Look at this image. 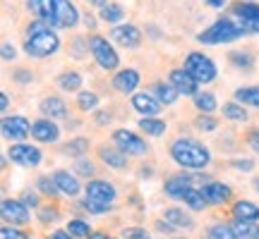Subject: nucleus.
<instances>
[{
    "instance_id": "f257e3e1",
    "label": "nucleus",
    "mask_w": 259,
    "mask_h": 239,
    "mask_svg": "<svg viewBox=\"0 0 259 239\" xmlns=\"http://www.w3.org/2000/svg\"><path fill=\"white\" fill-rule=\"evenodd\" d=\"M27 8L51 29H70L79 22V12L70 0H27Z\"/></svg>"
},
{
    "instance_id": "f03ea898",
    "label": "nucleus",
    "mask_w": 259,
    "mask_h": 239,
    "mask_svg": "<svg viewBox=\"0 0 259 239\" xmlns=\"http://www.w3.org/2000/svg\"><path fill=\"white\" fill-rule=\"evenodd\" d=\"M60 48V38L53 29L44 24V22H31L27 27V41H24V50L31 57H48L58 53Z\"/></svg>"
},
{
    "instance_id": "7ed1b4c3",
    "label": "nucleus",
    "mask_w": 259,
    "mask_h": 239,
    "mask_svg": "<svg viewBox=\"0 0 259 239\" xmlns=\"http://www.w3.org/2000/svg\"><path fill=\"white\" fill-rule=\"evenodd\" d=\"M170 156L180 167H190V170H202L209 165V148L194 141V139H178L170 144Z\"/></svg>"
},
{
    "instance_id": "20e7f679",
    "label": "nucleus",
    "mask_w": 259,
    "mask_h": 239,
    "mask_svg": "<svg viewBox=\"0 0 259 239\" xmlns=\"http://www.w3.org/2000/svg\"><path fill=\"white\" fill-rule=\"evenodd\" d=\"M242 36V29L238 27V22L235 19H219V22H213L209 29H204L202 34L197 36L199 43H206V46H219V43H231L235 38Z\"/></svg>"
},
{
    "instance_id": "39448f33",
    "label": "nucleus",
    "mask_w": 259,
    "mask_h": 239,
    "mask_svg": "<svg viewBox=\"0 0 259 239\" xmlns=\"http://www.w3.org/2000/svg\"><path fill=\"white\" fill-rule=\"evenodd\" d=\"M185 72L192 74L199 84H209L216 79V65L204 53H190L185 57Z\"/></svg>"
},
{
    "instance_id": "423d86ee",
    "label": "nucleus",
    "mask_w": 259,
    "mask_h": 239,
    "mask_svg": "<svg viewBox=\"0 0 259 239\" xmlns=\"http://www.w3.org/2000/svg\"><path fill=\"white\" fill-rule=\"evenodd\" d=\"M233 19L238 22L242 34H259V5L257 3H235Z\"/></svg>"
},
{
    "instance_id": "0eeeda50",
    "label": "nucleus",
    "mask_w": 259,
    "mask_h": 239,
    "mask_svg": "<svg viewBox=\"0 0 259 239\" xmlns=\"http://www.w3.org/2000/svg\"><path fill=\"white\" fill-rule=\"evenodd\" d=\"M89 48H92V55L96 57V63L101 65L103 70H115L120 65V57L115 53V48L101 36H92L89 41Z\"/></svg>"
},
{
    "instance_id": "6e6552de",
    "label": "nucleus",
    "mask_w": 259,
    "mask_h": 239,
    "mask_svg": "<svg viewBox=\"0 0 259 239\" xmlns=\"http://www.w3.org/2000/svg\"><path fill=\"white\" fill-rule=\"evenodd\" d=\"M113 141H115V146L130 153V156H142V153H147V141L137 134H132L127 129H115V134H113Z\"/></svg>"
},
{
    "instance_id": "1a4fd4ad",
    "label": "nucleus",
    "mask_w": 259,
    "mask_h": 239,
    "mask_svg": "<svg viewBox=\"0 0 259 239\" xmlns=\"http://www.w3.org/2000/svg\"><path fill=\"white\" fill-rule=\"evenodd\" d=\"M8 156L12 163L17 165H24V167H34L41 163V151L31 144H12V148L8 151Z\"/></svg>"
},
{
    "instance_id": "9d476101",
    "label": "nucleus",
    "mask_w": 259,
    "mask_h": 239,
    "mask_svg": "<svg viewBox=\"0 0 259 239\" xmlns=\"http://www.w3.org/2000/svg\"><path fill=\"white\" fill-rule=\"evenodd\" d=\"M84 194H87L89 201H99V203L115 201V187L111 182H103V180H92L84 187Z\"/></svg>"
},
{
    "instance_id": "9b49d317",
    "label": "nucleus",
    "mask_w": 259,
    "mask_h": 239,
    "mask_svg": "<svg viewBox=\"0 0 259 239\" xmlns=\"http://www.w3.org/2000/svg\"><path fill=\"white\" fill-rule=\"evenodd\" d=\"M0 213H3V220L12 222V225H27L29 222V208L17 199H5Z\"/></svg>"
},
{
    "instance_id": "f8f14e48",
    "label": "nucleus",
    "mask_w": 259,
    "mask_h": 239,
    "mask_svg": "<svg viewBox=\"0 0 259 239\" xmlns=\"http://www.w3.org/2000/svg\"><path fill=\"white\" fill-rule=\"evenodd\" d=\"M31 137L36 141H41V144H53L60 137V127L56 125V119H48V117L36 119L31 125Z\"/></svg>"
},
{
    "instance_id": "ddd939ff",
    "label": "nucleus",
    "mask_w": 259,
    "mask_h": 239,
    "mask_svg": "<svg viewBox=\"0 0 259 239\" xmlns=\"http://www.w3.org/2000/svg\"><path fill=\"white\" fill-rule=\"evenodd\" d=\"M3 134L12 141H22L31 134V125H29L27 117H5L3 119Z\"/></svg>"
},
{
    "instance_id": "4468645a",
    "label": "nucleus",
    "mask_w": 259,
    "mask_h": 239,
    "mask_svg": "<svg viewBox=\"0 0 259 239\" xmlns=\"http://www.w3.org/2000/svg\"><path fill=\"white\" fill-rule=\"evenodd\" d=\"M170 84L176 86L178 93H185V96H197L199 93V82L194 79L192 74H187L185 70H170Z\"/></svg>"
},
{
    "instance_id": "2eb2a0df",
    "label": "nucleus",
    "mask_w": 259,
    "mask_h": 239,
    "mask_svg": "<svg viewBox=\"0 0 259 239\" xmlns=\"http://www.w3.org/2000/svg\"><path fill=\"white\" fill-rule=\"evenodd\" d=\"M132 108L139 115H144V117H156L158 112H161V103L151 93H135L132 96Z\"/></svg>"
},
{
    "instance_id": "dca6fc26",
    "label": "nucleus",
    "mask_w": 259,
    "mask_h": 239,
    "mask_svg": "<svg viewBox=\"0 0 259 239\" xmlns=\"http://www.w3.org/2000/svg\"><path fill=\"white\" fill-rule=\"evenodd\" d=\"M113 41H118L120 46L125 48H137L139 41H142V34H139L137 27H132V24H122V27H115L111 31Z\"/></svg>"
},
{
    "instance_id": "f3484780",
    "label": "nucleus",
    "mask_w": 259,
    "mask_h": 239,
    "mask_svg": "<svg viewBox=\"0 0 259 239\" xmlns=\"http://www.w3.org/2000/svg\"><path fill=\"white\" fill-rule=\"evenodd\" d=\"M199 192H202V196L206 199L209 206H216V203H223V201L231 199V189L221 182H206Z\"/></svg>"
},
{
    "instance_id": "a211bd4d",
    "label": "nucleus",
    "mask_w": 259,
    "mask_h": 239,
    "mask_svg": "<svg viewBox=\"0 0 259 239\" xmlns=\"http://www.w3.org/2000/svg\"><path fill=\"white\" fill-rule=\"evenodd\" d=\"M99 158H101L103 163L108 167H113V170H122V167L127 165V153L125 151H120V148H108V146H101L99 148Z\"/></svg>"
},
{
    "instance_id": "6ab92c4d",
    "label": "nucleus",
    "mask_w": 259,
    "mask_h": 239,
    "mask_svg": "<svg viewBox=\"0 0 259 239\" xmlns=\"http://www.w3.org/2000/svg\"><path fill=\"white\" fill-rule=\"evenodd\" d=\"M38 110L44 112L48 119H60V117H65V115H67V105H65L63 98H58V96H48V98H44V101H41Z\"/></svg>"
},
{
    "instance_id": "aec40b11",
    "label": "nucleus",
    "mask_w": 259,
    "mask_h": 239,
    "mask_svg": "<svg viewBox=\"0 0 259 239\" xmlns=\"http://www.w3.org/2000/svg\"><path fill=\"white\" fill-rule=\"evenodd\" d=\"M53 180H56V187L58 192L65 194V196H77L79 194V182H77V177L70 175V172H65V170H58V172H53Z\"/></svg>"
},
{
    "instance_id": "412c9836",
    "label": "nucleus",
    "mask_w": 259,
    "mask_h": 239,
    "mask_svg": "<svg viewBox=\"0 0 259 239\" xmlns=\"http://www.w3.org/2000/svg\"><path fill=\"white\" fill-rule=\"evenodd\" d=\"M139 84V72L137 70H122V72L115 74V79H113V86H115V91L120 93H132L137 89Z\"/></svg>"
},
{
    "instance_id": "4be33fe9",
    "label": "nucleus",
    "mask_w": 259,
    "mask_h": 239,
    "mask_svg": "<svg viewBox=\"0 0 259 239\" xmlns=\"http://www.w3.org/2000/svg\"><path fill=\"white\" fill-rule=\"evenodd\" d=\"M187 189H192V175H173L166 182V194L173 196V199H183Z\"/></svg>"
},
{
    "instance_id": "5701e85b",
    "label": "nucleus",
    "mask_w": 259,
    "mask_h": 239,
    "mask_svg": "<svg viewBox=\"0 0 259 239\" xmlns=\"http://www.w3.org/2000/svg\"><path fill=\"white\" fill-rule=\"evenodd\" d=\"M151 96H154L161 105H163V103H166V105H170V103L178 101V96H180V93L176 91V86H173V84L156 82L154 86H151Z\"/></svg>"
},
{
    "instance_id": "b1692460",
    "label": "nucleus",
    "mask_w": 259,
    "mask_h": 239,
    "mask_svg": "<svg viewBox=\"0 0 259 239\" xmlns=\"http://www.w3.org/2000/svg\"><path fill=\"white\" fill-rule=\"evenodd\" d=\"M233 215H235V220L257 222L259 220V206H254L252 201H238L233 206Z\"/></svg>"
},
{
    "instance_id": "393cba45",
    "label": "nucleus",
    "mask_w": 259,
    "mask_h": 239,
    "mask_svg": "<svg viewBox=\"0 0 259 239\" xmlns=\"http://www.w3.org/2000/svg\"><path fill=\"white\" fill-rule=\"evenodd\" d=\"M163 220H166L170 227H180V230L192 227V218H190L185 211H180V208H168V211L163 213Z\"/></svg>"
},
{
    "instance_id": "a878e982",
    "label": "nucleus",
    "mask_w": 259,
    "mask_h": 239,
    "mask_svg": "<svg viewBox=\"0 0 259 239\" xmlns=\"http://www.w3.org/2000/svg\"><path fill=\"white\" fill-rule=\"evenodd\" d=\"M235 101L240 105H254L259 108V86H245L235 91Z\"/></svg>"
},
{
    "instance_id": "bb28decb",
    "label": "nucleus",
    "mask_w": 259,
    "mask_h": 239,
    "mask_svg": "<svg viewBox=\"0 0 259 239\" xmlns=\"http://www.w3.org/2000/svg\"><path fill=\"white\" fill-rule=\"evenodd\" d=\"M233 230H235L238 239H259V225H254V222L235 220L233 222Z\"/></svg>"
},
{
    "instance_id": "cd10ccee",
    "label": "nucleus",
    "mask_w": 259,
    "mask_h": 239,
    "mask_svg": "<svg viewBox=\"0 0 259 239\" xmlns=\"http://www.w3.org/2000/svg\"><path fill=\"white\" fill-rule=\"evenodd\" d=\"M206 239H238V234H235V230H233V225L216 222V225H211V227H209Z\"/></svg>"
},
{
    "instance_id": "c85d7f7f",
    "label": "nucleus",
    "mask_w": 259,
    "mask_h": 239,
    "mask_svg": "<svg viewBox=\"0 0 259 239\" xmlns=\"http://www.w3.org/2000/svg\"><path fill=\"white\" fill-rule=\"evenodd\" d=\"M183 201H185V206H190L192 211H204V208L209 206V203H206V199L202 196V192H199V189H194V187L185 192Z\"/></svg>"
},
{
    "instance_id": "c756f323",
    "label": "nucleus",
    "mask_w": 259,
    "mask_h": 239,
    "mask_svg": "<svg viewBox=\"0 0 259 239\" xmlns=\"http://www.w3.org/2000/svg\"><path fill=\"white\" fill-rule=\"evenodd\" d=\"M101 19L103 22H108V24H115V22H120L122 17H125V10L120 8V5H115V3H108V5H103L101 8Z\"/></svg>"
},
{
    "instance_id": "7c9ffc66",
    "label": "nucleus",
    "mask_w": 259,
    "mask_h": 239,
    "mask_svg": "<svg viewBox=\"0 0 259 239\" xmlns=\"http://www.w3.org/2000/svg\"><path fill=\"white\" fill-rule=\"evenodd\" d=\"M194 105H197L204 115H209V112L216 110V98H213V93H209V91H199L194 96Z\"/></svg>"
},
{
    "instance_id": "2f4dec72",
    "label": "nucleus",
    "mask_w": 259,
    "mask_h": 239,
    "mask_svg": "<svg viewBox=\"0 0 259 239\" xmlns=\"http://www.w3.org/2000/svg\"><path fill=\"white\" fill-rule=\"evenodd\" d=\"M139 129H144L149 137H161L163 132H166V122H161L156 117H144L139 122Z\"/></svg>"
},
{
    "instance_id": "473e14b6",
    "label": "nucleus",
    "mask_w": 259,
    "mask_h": 239,
    "mask_svg": "<svg viewBox=\"0 0 259 239\" xmlns=\"http://www.w3.org/2000/svg\"><path fill=\"white\" fill-rule=\"evenodd\" d=\"M58 84L63 86L65 91H79L82 89V77L77 72H63L58 77Z\"/></svg>"
},
{
    "instance_id": "72a5a7b5",
    "label": "nucleus",
    "mask_w": 259,
    "mask_h": 239,
    "mask_svg": "<svg viewBox=\"0 0 259 239\" xmlns=\"http://www.w3.org/2000/svg\"><path fill=\"white\" fill-rule=\"evenodd\" d=\"M67 232H70L74 239H89L92 237V227H89V222H84V220H70L67 222Z\"/></svg>"
},
{
    "instance_id": "f704fd0d",
    "label": "nucleus",
    "mask_w": 259,
    "mask_h": 239,
    "mask_svg": "<svg viewBox=\"0 0 259 239\" xmlns=\"http://www.w3.org/2000/svg\"><path fill=\"white\" fill-rule=\"evenodd\" d=\"M63 148L67 156H82V153H87V148H89V139L77 137V139H72V141H67Z\"/></svg>"
},
{
    "instance_id": "c9c22d12",
    "label": "nucleus",
    "mask_w": 259,
    "mask_h": 239,
    "mask_svg": "<svg viewBox=\"0 0 259 239\" xmlns=\"http://www.w3.org/2000/svg\"><path fill=\"white\" fill-rule=\"evenodd\" d=\"M223 117L242 122V119H247V112L242 110V105H238V103H223Z\"/></svg>"
},
{
    "instance_id": "e433bc0d",
    "label": "nucleus",
    "mask_w": 259,
    "mask_h": 239,
    "mask_svg": "<svg viewBox=\"0 0 259 239\" xmlns=\"http://www.w3.org/2000/svg\"><path fill=\"white\" fill-rule=\"evenodd\" d=\"M77 103H79V108H82L84 112L94 110L96 105H99V96L92 91H79V96H77Z\"/></svg>"
},
{
    "instance_id": "4c0bfd02",
    "label": "nucleus",
    "mask_w": 259,
    "mask_h": 239,
    "mask_svg": "<svg viewBox=\"0 0 259 239\" xmlns=\"http://www.w3.org/2000/svg\"><path fill=\"white\" fill-rule=\"evenodd\" d=\"M38 192L41 194H46V196H56V194H60L58 192V187H56V180H53V177H38Z\"/></svg>"
},
{
    "instance_id": "58836bf2",
    "label": "nucleus",
    "mask_w": 259,
    "mask_h": 239,
    "mask_svg": "<svg viewBox=\"0 0 259 239\" xmlns=\"http://www.w3.org/2000/svg\"><path fill=\"white\" fill-rule=\"evenodd\" d=\"M82 208L84 211H89V213H94V215H103V213H108L113 208L111 203H99V201H89V199H87V201L82 203Z\"/></svg>"
},
{
    "instance_id": "ea45409f",
    "label": "nucleus",
    "mask_w": 259,
    "mask_h": 239,
    "mask_svg": "<svg viewBox=\"0 0 259 239\" xmlns=\"http://www.w3.org/2000/svg\"><path fill=\"white\" fill-rule=\"evenodd\" d=\"M231 63L238 65V67H252L254 60H252L250 53H242V50H233L231 53Z\"/></svg>"
},
{
    "instance_id": "a19ab883",
    "label": "nucleus",
    "mask_w": 259,
    "mask_h": 239,
    "mask_svg": "<svg viewBox=\"0 0 259 239\" xmlns=\"http://www.w3.org/2000/svg\"><path fill=\"white\" fill-rule=\"evenodd\" d=\"M194 125H197V129H202V132H213V129L219 127V122L213 117H209V115H199V117L194 119Z\"/></svg>"
},
{
    "instance_id": "79ce46f5",
    "label": "nucleus",
    "mask_w": 259,
    "mask_h": 239,
    "mask_svg": "<svg viewBox=\"0 0 259 239\" xmlns=\"http://www.w3.org/2000/svg\"><path fill=\"white\" fill-rule=\"evenodd\" d=\"M38 220L41 222H53L58 220V211L51 206H38Z\"/></svg>"
},
{
    "instance_id": "37998d69",
    "label": "nucleus",
    "mask_w": 259,
    "mask_h": 239,
    "mask_svg": "<svg viewBox=\"0 0 259 239\" xmlns=\"http://www.w3.org/2000/svg\"><path fill=\"white\" fill-rule=\"evenodd\" d=\"M120 237L122 239H151L149 237V232L142 230V227H127V230H122Z\"/></svg>"
},
{
    "instance_id": "c03bdc74",
    "label": "nucleus",
    "mask_w": 259,
    "mask_h": 239,
    "mask_svg": "<svg viewBox=\"0 0 259 239\" xmlns=\"http://www.w3.org/2000/svg\"><path fill=\"white\" fill-rule=\"evenodd\" d=\"M0 239H29V237L22 230H17V227H3L0 230Z\"/></svg>"
},
{
    "instance_id": "a18cd8bd",
    "label": "nucleus",
    "mask_w": 259,
    "mask_h": 239,
    "mask_svg": "<svg viewBox=\"0 0 259 239\" xmlns=\"http://www.w3.org/2000/svg\"><path fill=\"white\" fill-rule=\"evenodd\" d=\"M77 175L92 177L94 175V163H92V160H84V158H79V160H77Z\"/></svg>"
},
{
    "instance_id": "49530a36",
    "label": "nucleus",
    "mask_w": 259,
    "mask_h": 239,
    "mask_svg": "<svg viewBox=\"0 0 259 239\" xmlns=\"http://www.w3.org/2000/svg\"><path fill=\"white\" fill-rule=\"evenodd\" d=\"M19 201L24 203V206H34V208H38V194L36 192H24L22 194V199H19Z\"/></svg>"
},
{
    "instance_id": "de8ad7c7",
    "label": "nucleus",
    "mask_w": 259,
    "mask_h": 239,
    "mask_svg": "<svg viewBox=\"0 0 259 239\" xmlns=\"http://www.w3.org/2000/svg\"><path fill=\"white\" fill-rule=\"evenodd\" d=\"M247 144H250V148H254V153H259V132H250Z\"/></svg>"
},
{
    "instance_id": "09e8293b",
    "label": "nucleus",
    "mask_w": 259,
    "mask_h": 239,
    "mask_svg": "<svg viewBox=\"0 0 259 239\" xmlns=\"http://www.w3.org/2000/svg\"><path fill=\"white\" fill-rule=\"evenodd\" d=\"M15 55H17L15 46H10V43H3V57H5V60H12Z\"/></svg>"
},
{
    "instance_id": "8fccbe9b",
    "label": "nucleus",
    "mask_w": 259,
    "mask_h": 239,
    "mask_svg": "<svg viewBox=\"0 0 259 239\" xmlns=\"http://www.w3.org/2000/svg\"><path fill=\"white\" fill-rule=\"evenodd\" d=\"M48 239H74V237L67 230H56V232H51V234H48Z\"/></svg>"
},
{
    "instance_id": "3c124183",
    "label": "nucleus",
    "mask_w": 259,
    "mask_h": 239,
    "mask_svg": "<svg viewBox=\"0 0 259 239\" xmlns=\"http://www.w3.org/2000/svg\"><path fill=\"white\" fill-rule=\"evenodd\" d=\"M233 165L238 167V170H245V172H250V170H252V160H235Z\"/></svg>"
},
{
    "instance_id": "603ef678",
    "label": "nucleus",
    "mask_w": 259,
    "mask_h": 239,
    "mask_svg": "<svg viewBox=\"0 0 259 239\" xmlns=\"http://www.w3.org/2000/svg\"><path fill=\"white\" fill-rule=\"evenodd\" d=\"M8 108H10L8 96H5V93H0V110H8Z\"/></svg>"
},
{
    "instance_id": "864d4df0",
    "label": "nucleus",
    "mask_w": 259,
    "mask_h": 239,
    "mask_svg": "<svg viewBox=\"0 0 259 239\" xmlns=\"http://www.w3.org/2000/svg\"><path fill=\"white\" fill-rule=\"evenodd\" d=\"M206 3H209L211 8H223V5H226V0H206Z\"/></svg>"
},
{
    "instance_id": "5fc2aeb1",
    "label": "nucleus",
    "mask_w": 259,
    "mask_h": 239,
    "mask_svg": "<svg viewBox=\"0 0 259 239\" xmlns=\"http://www.w3.org/2000/svg\"><path fill=\"white\" fill-rule=\"evenodd\" d=\"M24 72H27V70H19V74H17L19 82H29V79H31V77H29V74H24Z\"/></svg>"
},
{
    "instance_id": "6e6d98bb",
    "label": "nucleus",
    "mask_w": 259,
    "mask_h": 239,
    "mask_svg": "<svg viewBox=\"0 0 259 239\" xmlns=\"http://www.w3.org/2000/svg\"><path fill=\"white\" fill-rule=\"evenodd\" d=\"M89 239H113V237H108V234H103V232H96V234H92Z\"/></svg>"
},
{
    "instance_id": "4d7b16f0",
    "label": "nucleus",
    "mask_w": 259,
    "mask_h": 239,
    "mask_svg": "<svg viewBox=\"0 0 259 239\" xmlns=\"http://www.w3.org/2000/svg\"><path fill=\"white\" fill-rule=\"evenodd\" d=\"M87 3H89V5H101V8L106 5V0H87Z\"/></svg>"
},
{
    "instance_id": "13d9d810",
    "label": "nucleus",
    "mask_w": 259,
    "mask_h": 239,
    "mask_svg": "<svg viewBox=\"0 0 259 239\" xmlns=\"http://www.w3.org/2000/svg\"><path fill=\"white\" fill-rule=\"evenodd\" d=\"M257 192H259V180H257Z\"/></svg>"
}]
</instances>
